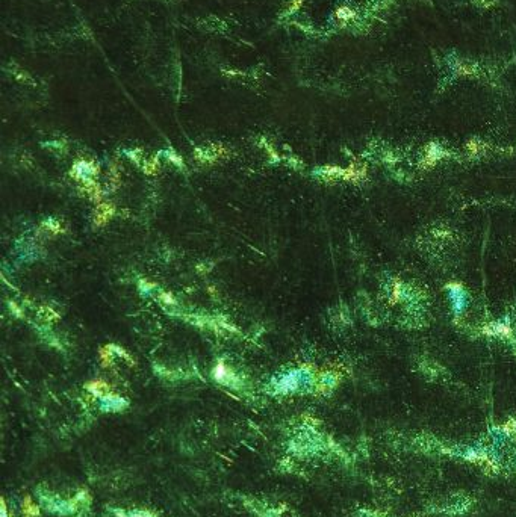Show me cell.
I'll return each mask as SVG.
<instances>
[{
    "label": "cell",
    "instance_id": "obj_1",
    "mask_svg": "<svg viewBox=\"0 0 516 517\" xmlns=\"http://www.w3.org/2000/svg\"><path fill=\"white\" fill-rule=\"evenodd\" d=\"M306 374L303 371H292L285 375H282L279 380L274 381V387L279 393H288L295 389H298L302 383H305Z\"/></svg>",
    "mask_w": 516,
    "mask_h": 517
},
{
    "label": "cell",
    "instance_id": "obj_2",
    "mask_svg": "<svg viewBox=\"0 0 516 517\" xmlns=\"http://www.w3.org/2000/svg\"><path fill=\"white\" fill-rule=\"evenodd\" d=\"M41 502L46 505L47 510L56 513V514H62V516H68L73 514L76 510L74 502H67V501H61L59 498H53V496H46L41 495Z\"/></svg>",
    "mask_w": 516,
    "mask_h": 517
},
{
    "label": "cell",
    "instance_id": "obj_3",
    "mask_svg": "<svg viewBox=\"0 0 516 517\" xmlns=\"http://www.w3.org/2000/svg\"><path fill=\"white\" fill-rule=\"evenodd\" d=\"M127 405V402L118 396H103L100 401V408L103 411H120Z\"/></svg>",
    "mask_w": 516,
    "mask_h": 517
},
{
    "label": "cell",
    "instance_id": "obj_4",
    "mask_svg": "<svg viewBox=\"0 0 516 517\" xmlns=\"http://www.w3.org/2000/svg\"><path fill=\"white\" fill-rule=\"evenodd\" d=\"M451 296H453V304H454L456 312H460L463 309V304H465V295L462 292V287L460 286H454L453 292H451Z\"/></svg>",
    "mask_w": 516,
    "mask_h": 517
},
{
    "label": "cell",
    "instance_id": "obj_5",
    "mask_svg": "<svg viewBox=\"0 0 516 517\" xmlns=\"http://www.w3.org/2000/svg\"><path fill=\"white\" fill-rule=\"evenodd\" d=\"M114 513L118 517H156V516H152L150 513H146V511H118V510H115Z\"/></svg>",
    "mask_w": 516,
    "mask_h": 517
}]
</instances>
